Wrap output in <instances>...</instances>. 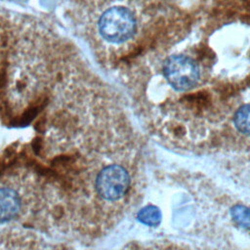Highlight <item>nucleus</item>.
Returning <instances> with one entry per match:
<instances>
[{
    "mask_svg": "<svg viewBox=\"0 0 250 250\" xmlns=\"http://www.w3.org/2000/svg\"><path fill=\"white\" fill-rule=\"evenodd\" d=\"M57 194L34 172L16 169L0 176V226H22L54 203Z\"/></svg>",
    "mask_w": 250,
    "mask_h": 250,
    "instance_id": "f257e3e1",
    "label": "nucleus"
},
{
    "mask_svg": "<svg viewBox=\"0 0 250 250\" xmlns=\"http://www.w3.org/2000/svg\"><path fill=\"white\" fill-rule=\"evenodd\" d=\"M139 18L127 4H116L106 8L98 20L100 36L113 45L127 44L139 30Z\"/></svg>",
    "mask_w": 250,
    "mask_h": 250,
    "instance_id": "f03ea898",
    "label": "nucleus"
},
{
    "mask_svg": "<svg viewBox=\"0 0 250 250\" xmlns=\"http://www.w3.org/2000/svg\"><path fill=\"white\" fill-rule=\"evenodd\" d=\"M163 76L176 91H188L198 85L201 78L200 66L195 60L184 54L171 55L162 68Z\"/></svg>",
    "mask_w": 250,
    "mask_h": 250,
    "instance_id": "7ed1b4c3",
    "label": "nucleus"
},
{
    "mask_svg": "<svg viewBox=\"0 0 250 250\" xmlns=\"http://www.w3.org/2000/svg\"><path fill=\"white\" fill-rule=\"evenodd\" d=\"M0 250H62L39 232L19 226L0 228Z\"/></svg>",
    "mask_w": 250,
    "mask_h": 250,
    "instance_id": "20e7f679",
    "label": "nucleus"
},
{
    "mask_svg": "<svg viewBox=\"0 0 250 250\" xmlns=\"http://www.w3.org/2000/svg\"><path fill=\"white\" fill-rule=\"evenodd\" d=\"M129 184L128 172L118 164H109L103 167L94 180L97 195L105 201L120 199L128 190Z\"/></svg>",
    "mask_w": 250,
    "mask_h": 250,
    "instance_id": "39448f33",
    "label": "nucleus"
},
{
    "mask_svg": "<svg viewBox=\"0 0 250 250\" xmlns=\"http://www.w3.org/2000/svg\"><path fill=\"white\" fill-rule=\"evenodd\" d=\"M233 124L239 133L250 136V102L242 104L235 111Z\"/></svg>",
    "mask_w": 250,
    "mask_h": 250,
    "instance_id": "423d86ee",
    "label": "nucleus"
},
{
    "mask_svg": "<svg viewBox=\"0 0 250 250\" xmlns=\"http://www.w3.org/2000/svg\"><path fill=\"white\" fill-rule=\"evenodd\" d=\"M137 220L144 225L156 227L161 222V212L158 207L154 205H147L138 212Z\"/></svg>",
    "mask_w": 250,
    "mask_h": 250,
    "instance_id": "0eeeda50",
    "label": "nucleus"
},
{
    "mask_svg": "<svg viewBox=\"0 0 250 250\" xmlns=\"http://www.w3.org/2000/svg\"><path fill=\"white\" fill-rule=\"evenodd\" d=\"M230 216L237 225L250 229V208L236 204L230 208Z\"/></svg>",
    "mask_w": 250,
    "mask_h": 250,
    "instance_id": "6e6552de",
    "label": "nucleus"
}]
</instances>
